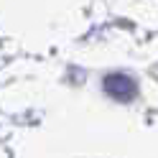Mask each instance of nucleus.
<instances>
[{
  "label": "nucleus",
  "mask_w": 158,
  "mask_h": 158,
  "mask_svg": "<svg viewBox=\"0 0 158 158\" xmlns=\"http://www.w3.org/2000/svg\"><path fill=\"white\" fill-rule=\"evenodd\" d=\"M105 87H107V92H110V94L120 97V100H130L133 92H135V84L127 77H120V74H117V77H107Z\"/></svg>",
  "instance_id": "f257e3e1"
}]
</instances>
